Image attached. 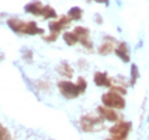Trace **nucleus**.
I'll list each match as a JSON object with an SVG mask.
<instances>
[{
    "instance_id": "f257e3e1",
    "label": "nucleus",
    "mask_w": 149,
    "mask_h": 140,
    "mask_svg": "<svg viewBox=\"0 0 149 140\" xmlns=\"http://www.w3.org/2000/svg\"><path fill=\"white\" fill-rule=\"evenodd\" d=\"M81 129L86 133H91V132H100L103 129V120L102 118L95 116L92 114H87L83 115L81 118Z\"/></svg>"
},
{
    "instance_id": "f03ea898",
    "label": "nucleus",
    "mask_w": 149,
    "mask_h": 140,
    "mask_svg": "<svg viewBox=\"0 0 149 140\" xmlns=\"http://www.w3.org/2000/svg\"><path fill=\"white\" fill-rule=\"evenodd\" d=\"M57 87L60 92H61V94L67 98V99H74V98H77L78 96L83 93V91L81 89V87L77 85H74L73 82H70V81H61L57 83Z\"/></svg>"
},
{
    "instance_id": "7ed1b4c3",
    "label": "nucleus",
    "mask_w": 149,
    "mask_h": 140,
    "mask_svg": "<svg viewBox=\"0 0 149 140\" xmlns=\"http://www.w3.org/2000/svg\"><path fill=\"white\" fill-rule=\"evenodd\" d=\"M102 102H103V104L106 107H109V108H113V109H124L125 107V100L123 99L122 94L116 93L113 91L102 96Z\"/></svg>"
},
{
    "instance_id": "20e7f679",
    "label": "nucleus",
    "mask_w": 149,
    "mask_h": 140,
    "mask_svg": "<svg viewBox=\"0 0 149 140\" xmlns=\"http://www.w3.org/2000/svg\"><path fill=\"white\" fill-rule=\"evenodd\" d=\"M130 128H132V124L129 122H119L114 125V127L109 128V133L113 138L117 139H125L127 138L128 133L130 132Z\"/></svg>"
},
{
    "instance_id": "39448f33",
    "label": "nucleus",
    "mask_w": 149,
    "mask_h": 140,
    "mask_svg": "<svg viewBox=\"0 0 149 140\" xmlns=\"http://www.w3.org/2000/svg\"><path fill=\"white\" fill-rule=\"evenodd\" d=\"M70 22H71V19L68 16L62 15V16H60L58 20H54V21L49 22V30L51 34L58 35L65 27H67L70 25Z\"/></svg>"
},
{
    "instance_id": "423d86ee",
    "label": "nucleus",
    "mask_w": 149,
    "mask_h": 140,
    "mask_svg": "<svg viewBox=\"0 0 149 140\" xmlns=\"http://www.w3.org/2000/svg\"><path fill=\"white\" fill-rule=\"evenodd\" d=\"M98 113L101 114L102 118H104L106 120H108V122H117L118 120V114L114 112L113 108H109V107H106V105H101L98 107Z\"/></svg>"
},
{
    "instance_id": "0eeeda50",
    "label": "nucleus",
    "mask_w": 149,
    "mask_h": 140,
    "mask_svg": "<svg viewBox=\"0 0 149 140\" xmlns=\"http://www.w3.org/2000/svg\"><path fill=\"white\" fill-rule=\"evenodd\" d=\"M25 11L29 14H32V15H35V16H42L44 5L39 0H35V1H31L27 4V5H25Z\"/></svg>"
},
{
    "instance_id": "6e6552de",
    "label": "nucleus",
    "mask_w": 149,
    "mask_h": 140,
    "mask_svg": "<svg viewBox=\"0 0 149 140\" xmlns=\"http://www.w3.org/2000/svg\"><path fill=\"white\" fill-rule=\"evenodd\" d=\"M8 26L14 31V32H17V34H24V30H25V26H26V22L20 20V19H16V17H11L6 21Z\"/></svg>"
},
{
    "instance_id": "1a4fd4ad",
    "label": "nucleus",
    "mask_w": 149,
    "mask_h": 140,
    "mask_svg": "<svg viewBox=\"0 0 149 140\" xmlns=\"http://www.w3.org/2000/svg\"><path fill=\"white\" fill-rule=\"evenodd\" d=\"M93 82L98 87H111L112 79L107 76L106 72H96L93 76Z\"/></svg>"
},
{
    "instance_id": "9d476101",
    "label": "nucleus",
    "mask_w": 149,
    "mask_h": 140,
    "mask_svg": "<svg viewBox=\"0 0 149 140\" xmlns=\"http://www.w3.org/2000/svg\"><path fill=\"white\" fill-rule=\"evenodd\" d=\"M114 52H116V55H117L123 62H129L130 56H129V50H128L127 44L120 42V44L117 46V47L114 49Z\"/></svg>"
},
{
    "instance_id": "9b49d317",
    "label": "nucleus",
    "mask_w": 149,
    "mask_h": 140,
    "mask_svg": "<svg viewBox=\"0 0 149 140\" xmlns=\"http://www.w3.org/2000/svg\"><path fill=\"white\" fill-rule=\"evenodd\" d=\"M114 42H116V39L106 37L104 42L98 47V53H101V55H109L112 51L114 50V46H113Z\"/></svg>"
},
{
    "instance_id": "f8f14e48",
    "label": "nucleus",
    "mask_w": 149,
    "mask_h": 140,
    "mask_svg": "<svg viewBox=\"0 0 149 140\" xmlns=\"http://www.w3.org/2000/svg\"><path fill=\"white\" fill-rule=\"evenodd\" d=\"M24 34L25 35H42L44 30L40 29L35 21H29V22H26Z\"/></svg>"
},
{
    "instance_id": "ddd939ff",
    "label": "nucleus",
    "mask_w": 149,
    "mask_h": 140,
    "mask_svg": "<svg viewBox=\"0 0 149 140\" xmlns=\"http://www.w3.org/2000/svg\"><path fill=\"white\" fill-rule=\"evenodd\" d=\"M57 72L65 78H72V76H73V69L67 62H62L57 67Z\"/></svg>"
},
{
    "instance_id": "4468645a",
    "label": "nucleus",
    "mask_w": 149,
    "mask_h": 140,
    "mask_svg": "<svg viewBox=\"0 0 149 140\" xmlns=\"http://www.w3.org/2000/svg\"><path fill=\"white\" fill-rule=\"evenodd\" d=\"M67 16L71 19V21H72V20H74V21L81 20V19H82V9H81V8H78V6H73V8H71V9L68 10Z\"/></svg>"
},
{
    "instance_id": "2eb2a0df",
    "label": "nucleus",
    "mask_w": 149,
    "mask_h": 140,
    "mask_svg": "<svg viewBox=\"0 0 149 140\" xmlns=\"http://www.w3.org/2000/svg\"><path fill=\"white\" fill-rule=\"evenodd\" d=\"M63 40L68 46H73V45H76L77 42H80L78 36L74 34V32H65L63 34Z\"/></svg>"
},
{
    "instance_id": "dca6fc26",
    "label": "nucleus",
    "mask_w": 149,
    "mask_h": 140,
    "mask_svg": "<svg viewBox=\"0 0 149 140\" xmlns=\"http://www.w3.org/2000/svg\"><path fill=\"white\" fill-rule=\"evenodd\" d=\"M74 34L78 36V40H83V39H87V37H90V30L87 29V27H82V26H77L74 27Z\"/></svg>"
},
{
    "instance_id": "f3484780",
    "label": "nucleus",
    "mask_w": 149,
    "mask_h": 140,
    "mask_svg": "<svg viewBox=\"0 0 149 140\" xmlns=\"http://www.w3.org/2000/svg\"><path fill=\"white\" fill-rule=\"evenodd\" d=\"M42 16H44L45 20H49V19H56V17H57V14H56L54 8H51L50 5H45L44 6Z\"/></svg>"
},
{
    "instance_id": "a211bd4d",
    "label": "nucleus",
    "mask_w": 149,
    "mask_h": 140,
    "mask_svg": "<svg viewBox=\"0 0 149 140\" xmlns=\"http://www.w3.org/2000/svg\"><path fill=\"white\" fill-rule=\"evenodd\" d=\"M138 78H139V69L137 67V64H132V71H130V85L132 86L136 85Z\"/></svg>"
},
{
    "instance_id": "6ab92c4d",
    "label": "nucleus",
    "mask_w": 149,
    "mask_h": 140,
    "mask_svg": "<svg viewBox=\"0 0 149 140\" xmlns=\"http://www.w3.org/2000/svg\"><path fill=\"white\" fill-rule=\"evenodd\" d=\"M0 140H11V135L9 130L5 127H3L1 123H0Z\"/></svg>"
},
{
    "instance_id": "aec40b11",
    "label": "nucleus",
    "mask_w": 149,
    "mask_h": 140,
    "mask_svg": "<svg viewBox=\"0 0 149 140\" xmlns=\"http://www.w3.org/2000/svg\"><path fill=\"white\" fill-rule=\"evenodd\" d=\"M57 36L58 35H55V34H51V32H50L49 36H44L42 37V40L46 41V42H54V41L57 40Z\"/></svg>"
},
{
    "instance_id": "412c9836",
    "label": "nucleus",
    "mask_w": 149,
    "mask_h": 140,
    "mask_svg": "<svg viewBox=\"0 0 149 140\" xmlns=\"http://www.w3.org/2000/svg\"><path fill=\"white\" fill-rule=\"evenodd\" d=\"M88 3L91 1H96V3H100V4H104V5H109V0H87Z\"/></svg>"
},
{
    "instance_id": "4be33fe9",
    "label": "nucleus",
    "mask_w": 149,
    "mask_h": 140,
    "mask_svg": "<svg viewBox=\"0 0 149 140\" xmlns=\"http://www.w3.org/2000/svg\"><path fill=\"white\" fill-rule=\"evenodd\" d=\"M96 19H97V24H102V17H101V15H98V14H97L96 15Z\"/></svg>"
},
{
    "instance_id": "5701e85b",
    "label": "nucleus",
    "mask_w": 149,
    "mask_h": 140,
    "mask_svg": "<svg viewBox=\"0 0 149 140\" xmlns=\"http://www.w3.org/2000/svg\"><path fill=\"white\" fill-rule=\"evenodd\" d=\"M107 140H123V139H117V138H112V139H107Z\"/></svg>"
},
{
    "instance_id": "b1692460",
    "label": "nucleus",
    "mask_w": 149,
    "mask_h": 140,
    "mask_svg": "<svg viewBox=\"0 0 149 140\" xmlns=\"http://www.w3.org/2000/svg\"><path fill=\"white\" fill-rule=\"evenodd\" d=\"M1 60H3V55H0V61H1Z\"/></svg>"
}]
</instances>
